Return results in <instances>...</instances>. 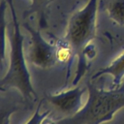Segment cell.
I'll return each instance as SVG.
<instances>
[{"mask_svg":"<svg viewBox=\"0 0 124 124\" xmlns=\"http://www.w3.org/2000/svg\"><path fill=\"white\" fill-rule=\"evenodd\" d=\"M7 8L6 1H0V70L5 67L6 62V31L7 23L5 20V12Z\"/></svg>","mask_w":124,"mask_h":124,"instance_id":"9c48e42d","label":"cell"},{"mask_svg":"<svg viewBox=\"0 0 124 124\" xmlns=\"http://www.w3.org/2000/svg\"><path fill=\"white\" fill-rule=\"evenodd\" d=\"M0 90H1V91H6L4 88H1V87H0Z\"/></svg>","mask_w":124,"mask_h":124,"instance_id":"4fadbf2b","label":"cell"},{"mask_svg":"<svg viewBox=\"0 0 124 124\" xmlns=\"http://www.w3.org/2000/svg\"><path fill=\"white\" fill-rule=\"evenodd\" d=\"M54 46L56 62H59L62 65H69L73 59L74 53H76L70 43L64 38L57 40Z\"/></svg>","mask_w":124,"mask_h":124,"instance_id":"ba28073f","label":"cell"},{"mask_svg":"<svg viewBox=\"0 0 124 124\" xmlns=\"http://www.w3.org/2000/svg\"><path fill=\"white\" fill-rule=\"evenodd\" d=\"M103 75H110L113 78V80H112L113 89H117L120 86L122 79L124 78V53H122L120 56H118L108 67L99 70L93 76L92 78H97Z\"/></svg>","mask_w":124,"mask_h":124,"instance_id":"52a82bcc","label":"cell"},{"mask_svg":"<svg viewBox=\"0 0 124 124\" xmlns=\"http://www.w3.org/2000/svg\"><path fill=\"white\" fill-rule=\"evenodd\" d=\"M8 5L12 12V27L9 39L11 46L10 63L6 75L0 79V87L5 90L15 88L26 102H34L37 100V94L32 86L30 74L25 63L23 52L24 37L20 32L13 0H8Z\"/></svg>","mask_w":124,"mask_h":124,"instance_id":"6da1fadb","label":"cell"},{"mask_svg":"<svg viewBox=\"0 0 124 124\" xmlns=\"http://www.w3.org/2000/svg\"><path fill=\"white\" fill-rule=\"evenodd\" d=\"M52 0H31L30 13H43Z\"/></svg>","mask_w":124,"mask_h":124,"instance_id":"7c38bea8","label":"cell"},{"mask_svg":"<svg viewBox=\"0 0 124 124\" xmlns=\"http://www.w3.org/2000/svg\"><path fill=\"white\" fill-rule=\"evenodd\" d=\"M98 0H88L86 5L75 13L69 20L65 39L76 53H81L95 37Z\"/></svg>","mask_w":124,"mask_h":124,"instance_id":"3957f363","label":"cell"},{"mask_svg":"<svg viewBox=\"0 0 124 124\" xmlns=\"http://www.w3.org/2000/svg\"><path fill=\"white\" fill-rule=\"evenodd\" d=\"M88 99L76 114L56 120V124H102L112 119L114 113L124 108V91L104 90L90 81L86 85Z\"/></svg>","mask_w":124,"mask_h":124,"instance_id":"7a4b0ae2","label":"cell"},{"mask_svg":"<svg viewBox=\"0 0 124 124\" xmlns=\"http://www.w3.org/2000/svg\"><path fill=\"white\" fill-rule=\"evenodd\" d=\"M22 96L0 94V124H11L12 115L24 106Z\"/></svg>","mask_w":124,"mask_h":124,"instance_id":"8992f818","label":"cell"},{"mask_svg":"<svg viewBox=\"0 0 124 124\" xmlns=\"http://www.w3.org/2000/svg\"><path fill=\"white\" fill-rule=\"evenodd\" d=\"M42 101L39 103L33 115L28 119L25 124H56V118L52 115L50 109L42 110Z\"/></svg>","mask_w":124,"mask_h":124,"instance_id":"30bf717a","label":"cell"},{"mask_svg":"<svg viewBox=\"0 0 124 124\" xmlns=\"http://www.w3.org/2000/svg\"><path fill=\"white\" fill-rule=\"evenodd\" d=\"M85 92V88L81 86H76L69 90L47 95L45 97L44 102L50 108L52 115L60 116L59 119L70 117L76 114L82 105V97Z\"/></svg>","mask_w":124,"mask_h":124,"instance_id":"277c9868","label":"cell"},{"mask_svg":"<svg viewBox=\"0 0 124 124\" xmlns=\"http://www.w3.org/2000/svg\"><path fill=\"white\" fill-rule=\"evenodd\" d=\"M107 10L108 16L114 22L124 25V0H112Z\"/></svg>","mask_w":124,"mask_h":124,"instance_id":"8fae6325","label":"cell"},{"mask_svg":"<svg viewBox=\"0 0 124 124\" xmlns=\"http://www.w3.org/2000/svg\"><path fill=\"white\" fill-rule=\"evenodd\" d=\"M25 28L30 33V46L28 56L32 64L42 69H47L56 62L55 46L48 44L41 35L40 31L25 24Z\"/></svg>","mask_w":124,"mask_h":124,"instance_id":"5b68a950","label":"cell"}]
</instances>
